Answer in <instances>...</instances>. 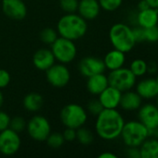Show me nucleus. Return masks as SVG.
<instances>
[{"label": "nucleus", "mask_w": 158, "mask_h": 158, "mask_svg": "<svg viewBox=\"0 0 158 158\" xmlns=\"http://www.w3.org/2000/svg\"><path fill=\"white\" fill-rule=\"evenodd\" d=\"M125 119L117 109H105L96 116L95 131L104 141H114L120 137Z\"/></svg>", "instance_id": "f257e3e1"}, {"label": "nucleus", "mask_w": 158, "mask_h": 158, "mask_svg": "<svg viewBox=\"0 0 158 158\" xmlns=\"http://www.w3.org/2000/svg\"><path fill=\"white\" fill-rule=\"evenodd\" d=\"M88 31L87 20L79 14L66 13L57 23V31L61 37L76 41L82 38Z\"/></svg>", "instance_id": "f03ea898"}, {"label": "nucleus", "mask_w": 158, "mask_h": 158, "mask_svg": "<svg viewBox=\"0 0 158 158\" xmlns=\"http://www.w3.org/2000/svg\"><path fill=\"white\" fill-rule=\"evenodd\" d=\"M109 40L115 49L124 53L130 52L136 44L132 28L125 23H115L111 27Z\"/></svg>", "instance_id": "7ed1b4c3"}, {"label": "nucleus", "mask_w": 158, "mask_h": 158, "mask_svg": "<svg viewBox=\"0 0 158 158\" xmlns=\"http://www.w3.org/2000/svg\"><path fill=\"white\" fill-rule=\"evenodd\" d=\"M120 137L127 147H140L149 138V130L140 120L125 122Z\"/></svg>", "instance_id": "20e7f679"}, {"label": "nucleus", "mask_w": 158, "mask_h": 158, "mask_svg": "<svg viewBox=\"0 0 158 158\" xmlns=\"http://www.w3.org/2000/svg\"><path fill=\"white\" fill-rule=\"evenodd\" d=\"M61 121L65 128L77 130L87 123L88 112L78 104H69L63 106L60 114Z\"/></svg>", "instance_id": "39448f33"}, {"label": "nucleus", "mask_w": 158, "mask_h": 158, "mask_svg": "<svg viewBox=\"0 0 158 158\" xmlns=\"http://www.w3.org/2000/svg\"><path fill=\"white\" fill-rule=\"evenodd\" d=\"M54 55L55 59L61 64H69L74 60L77 54V48L74 41L58 37L56 41L51 44L50 49Z\"/></svg>", "instance_id": "423d86ee"}, {"label": "nucleus", "mask_w": 158, "mask_h": 158, "mask_svg": "<svg viewBox=\"0 0 158 158\" xmlns=\"http://www.w3.org/2000/svg\"><path fill=\"white\" fill-rule=\"evenodd\" d=\"M108 77L109 85L118 89L124 93L129 90H132L137 83V77L128 68H120L115 70H111Z\"/></svg>", "instance_id": "0eeeda50"}, {"label": "nucleus", "mask_w": 158, "mask_h": 158, "mask_svg": "<svg viewBox=\"0 0 158 158\" xmlns=\"http://www.w3.org/2000/svg\"><path fill=\"white\" fill-rule=\"evenodd\" d=\"M28 135L36 142H45L51 132V126L47 118L35 115L26 123Z\"/></svg>", "instance_id": "6e6552de"}, {"label": "nucleus", "mask_w": 158, "mask_h": 158, "mask_svg": "<svg viewBox=\"0 0 158 158\" xmlns=\"http://www.w3.org/2000/svg\"><path fill=\"white\" fill-rule=\"evenodd\" d=\"M20 137L18 132L7 128L0 131V154L10 156L18 153L20 148Z\"/></svg>", "instance_id": "1a4fd4ad"}, {"label": "nucleus", "mask_w": 158, "mask_h": 158, "mask_svg": "<svg viewBox=\"0 0 158 158\" xmlns=\"http://www.w3.org/2000/svg\"><path fill=\"white\" fill-rule=\"evenodd\" d=\"M46 77L50 85L56 88H62L70 82L71 73L65 64L55 63L46 70Z\"/></svg>", "instance_id": "9d476101"}, {"label": "nucleus", "mask_w": 158, "mask_h": 158, "mask_svg": "<svg viewBox=\"0 0 158 158\" xmlns=\"http://www.w3.org/2000/svg\"><path fill=\"white\" fill-rule=\"evenodd\" d=\"M106 68L103 59L95 56H87L80 60L78 64V70L81 75L88 78L92 75L103 73Z\"/></svg>", "instance_id": "9b49d317"}, {"label": "nucleus", "mask_w": 158, "mask_h": 158, "mask_svg": "<svg viewBox=\"0 0 158 158\" xmlns=\"http://www.w3.org/2000/svg\"><path fill=\"white\" fill-rule=\"evenodd\" d=\"M139 120L150 131L158 126V107L156 105L148 103L142 105L138 109Z\"/></svg>", "instance_id": "f8f14e48"}, {"label": "nucleus", "mask_w": 158, "mask_h": 158, "mask_svg": "<svg viewBox=\"0 0 158 158\" xmlns=\"http://www.w3.org/2000/svg\"><path fill=\"white\" fill-rule=\"evenodd\" d=\"M2 10L7 18L16 20L23 19L27 14V7L22 0H3Z\"/></svg>", "instance_id": "ddd939ff"}, {"label": "nucleus", "mask_w": 158, "mask_h": 158, "mask_svg": "<svg viewBox=\"0 0 158 158\" xmlns=\"http://www.w3.org/2000/svg\"><path fill=\"white\" fill-rule=\"evenodd\" d=\"M99 101L105 109H117L120 105L122 92L109 85L99 95Z\"/></svg>", "instance_id": "4468645a"}, {"label": "nucleus", "mask_w": 158, "mask_h": 158, "mask_svg": "<svg viewBox=\"0 0 158 158\" xmlns=\"http://www.w3.org/2000/svg\"><path fill=\"white\" fill-rule=\"evenodd\" d=\"M101 6L98 0L78 1L77 12L86 20H93L100 15Z\"/></svg>", "instance_id": "2eb2a0df"}, {"label": "nucleus", "mask_w": 158, "mask_h": 158, "mask_svg": "<svg viewBox=\"0 0 158 158\" xmlns=\"http://www.w3.org/2000/svg\"><path fill=\"white\" fill-rule=\"evenodd\" d=\"M136 92L142 99L151 100L158 94V83L156 78H146L136 83Z\"/></svg>", "instance_id": "dca6fc26"}, {"label": "nucleus", "mask_w": 158, "mask_h": 158, "mask_svg": "<svg viewBox=\"0 0 158 158\" xmlns=\"http://www.w3.org/2000/svg\"><path fill=\"white\" fill-rule=\"evenodd\" d=\"M55 61L56 59L52 51L47 48H41L37 50L33 57L34 66L41 71H46L48 69L55 64Z\"/></svg>", "instance_id": "f3484780"}, {"label": "nucleus", "mask_w": 158, "mask_h": 158, "mask_svg": "<svg viewBox=\"0 0 158 158\" xmlns=\"http://www.w3.org/2000/svg\"><path fill=\"white\" fill-rule=\"evenodd\" d=\"M142 105V98L132 90L122 93L119 106L125 111H136Z\"/></svg>", "instance_id": "a211bd4d"}, {"label": "nucleus", "mask_w": 158, "mask_h": 158, "mask_svg": "<svg viewBox=\"0 0 158 158\" xmlns=\"http://www.w3.org/2000/svg\"><path fill=\"white\" fill-rule=\"evenodd\" d=\"M136 22L139 26L146 29L158 24L157 8L148 7L143 10H139L136 15Z\"/></svg>", "instance_id": "6ab92c4d"}, {"label": "nucleus", "mask_w": 158, "mask_h": 158, "mask_svg": "<svg viewBox=\"0 0 158 158\" xmlns=\"http://www.w3.org/2000/svg\"><path fill=\"white\" fill-rule=\"evenodd\" d=\"M109 86L108 77L103 73L92 75L88 78L87 89L89 94L93 95H99L105 88Z\"/></svg>", "instance_id": "aec40b11"}, {"label": "nucleus", "mask_w": 158, "mask_h": 158, "mask_svg": "<svg viewBox=\"0 0 158 158\" xmlns=\"http://www.w3.org/2000/svg\"><path fill=\"white\" fill-rule=\"evenodd\" d=\"M103 62L106 69H108L109 71L120 69L125 65L126 53L114 48L113 50L109 51L105 55L103 58Z\"/></svg>", "instance_id": "412c9836"}, {"label": "nucleus", "mask_w": 158, "mask_h": 158, "mask_svg": "<svg viewBox=\"0 0 158 158\" xmlns=\"http://www.w3.org/2000/svg\"><path fill=\"white\" fill-rule=\"evenodd\" d=\"M141 158H158V140L149 137L139 147Z\"/></svg>", "instance_id": "4be33fe9"}, {"label": "nucleus", "mask_w": 158, "mask_h": 158, "mask_svg": "<svg viewBox=\"0 0 158 158\" xmlns=\"http://www.w3.org/2000/svg\"><path fill=\"white\" fill-rule=\"evenodd\" d=\"M23 104V107L29 111V112H37L38 110L41 109L43 104H44V100L43 97L36 94V93H31L28 94L22 101Z\"/></svg>", "instance_id": "5701e85b"}, {"label": "nucleus", "mask_w": 158, "mask_h": 158, "mask_svg": "<svg viewBox=\"0 0 158 158\" xmlns=\"http://www.w3.org/2000/svg\"><path fill=\"white\" fill-rule=\"evenodd\" d=\"M76 140L82 145H89L94 141V134L90 130L83 126L76 130Z\"/></svg>", "instance_id": "b1692460"}, {"label": "nucleus", "mask_w": 158, "mask_h": 158, "mask_svg": "<svg viewBox=\"0 0 158 158\" xmlns=\"http://www.w3.org/2000/svg\"><path fill=\"white\" fill-rule=\"evenodd\" d=\"M147 66H148V63L145 60L137 58V59H134L130 63L129 69L137 78L142 77L147 73Z\"/></svg>", "instance_id": "393cba45"}, {"label": "nucleus", "mask_w": 158, "mask_h": 158, "mask_svg": "<svg viewBox=\"0 0 158 158\" xmlns=\"http://www.w3.org/2000/svg\"><path fill=\"white\" fill-rule=\"evenodd\" d=\"M58 35L59 34H58L57 30H54L52 28H46L41 31L40 39L44 44L51 45L56 41V39L59 37Z\"/></svg>", "instance_id": "a878e982"}, {"label": "nucleus", "mask_w": 158, "mask_h": 158, "mask_svg": "<svg viewBox=\"0 0 158 158\" xmlns=\"http://www.w3.org/2000/svg\"><path fill=\"white\" fill-rule=\"evenodd\" d=\"M46 142H47V144L49 147L57 149V148H60L61 146H62L65 141H64V138L62 136V133L50 132V134L47 138Z\"/></svg>", "instance_id": "bb28decb"}, {"label": "nucleus", "mask_w": 158, "mask_h": 158, "mask_svg": "<svg viewBox=\"0 0 158 158\" xmlns=\"http://www.w3.org/2000/svg\"><path fill=\"white\" fill-rule=\"evenodd\" d=\"M101 6V8L108 11L113 12L118 9L123 3V0H98Z\"/></svg>", "instance_id": "cd10ccee"}, {"label": "nucleus", "mask_w": 158, "mask_h": 158, "mask_svg": "<svg viewBox=\"0 0 158 158\" xmlns=\"http://www.w3.org/2000/svg\"><path fill=\"white\" fill-rule=\"evenodd\" d=\"M26 121L23 118L21 117H15L13 118L10 119V123H9V128L13 131H15L16 132L20 133L21 131H23L26 129Z\"/></svg>", "instance_id": "c85d7f7f"}, {"label": "nucleus", "mask_w": 158, "mask_h": 158, "mask_svg": "<svg viewBox=\"0 0 158 158\" xmlns=\"http://www.w3.org/2000/svg\"><path fill=\"white\" fill-rule=\"evenodd\" d=\"M60 6L65 13H74L77 11L78 0H60Z\"/></svg>", "instance_id": "c756f323"}, {"label": "nucleus", "mask_w": 158, "mask_h": 158, "mask_svg": "<svg viewBox=\"0 0 158 158\" xmlns=\"http://www.w3.org/2000/svg\"><path fill=\"white\" fill-rule=\"evenodd\" d=\"M102 109H103V107H102L101 102L99 101V99L91 100L87 106V112L92 116H98L102 112Z\"/></svg>", "instance_id": "7c9ffc66"}, {"label": "nucleus", "mask_w": 158, "mask_h": 158, "mask_svg": "<svg viewBox=\"0 0 158 158\" xmlns=\"http://www.w3.org/2000/svg\"><path fill=\"white\" fill-rule=\"evenodd\" d=\"M145 31V41L149 43L158 42V26H153L144 29Z\"/></svg>", "instance_id": "2f4dec72"}, {"label": "nucleus", "mask_w": 158, "mask_h": 158, "mask_svg": "<svg viewBox=\"0 0 158 158\" xmlns=\"http://www.w3.org/2000/svg\"><path fill=\"white\" fill-rule=\"evenodd\" d=\"M132 33H133V37L134 40L137 43H142L145 42V31H144V28L141 27V26H137L135 28L132 29Z\"/></svg>", "instance_id": "473e14b6"}, {"label": "nucleus", "mask_w": 158, "mask_h": 158, "mask_svg": "<svg viewBox=\"0 0 158 158\" xmlns=\"http://www.w3.org/2000/svg\"><path fill=\"white\" fill-rule=\"evenodd\" d=\"M10 117L5 111L0 110V131L9 128L10 123Z\"/></svg>", "instance_id": "72a5a7b5"}, {"label": "nucleus", "mask_w": 158, "mask_h": 158, "mask_svg": "<svg viewBox=\"0 0 158 158\" xmlns=\"http://www.w3.org/2000/svg\"><path fill=\"white\" fill-rule=\"evenodd\" d=\"M10 82V74L6 69H0V89L6 88Z\"/></svg>", "instance_id": "f704fd0d"}, {"label": "nucleus", "mask_w": 158, "mask_h": 158, "mask_svg": "<svg viewBox=\"0 0 158 158\" xmlns=\"http://www.w3.org/2000/svg\"><path fill=\"white\" fill-rule=\"evenodd\" d=\"M62 136L65 142H74V140H76V130L66 128L62 133Z\"/></svg>", "instance_id": "c9c22d12"}, {"label": "nucleus", "mask_w": 158, "mask_h": 158, "mask_svg": "<svg viewBox=\"0 0 158 158\" xmlns=\"http://www.w3.org/2000/svg\"><path fill=\"white\" fill-rule=\"evenodd\" d=\"M127 156L129 158H141V153L139 147H128Z\"/></svg>", "instance_id": "e433bc0d"}, {"label": "nucleus", "mask_w": 158, "mask_h": 158, "mask_svg": "<svg viewBox=\"0 0 158 158\" xmlns=\"http://www.w3.org/2000/svg\"><path fill=\"white\" fill-rule=\"evenodd\" d=\"M157 65L156 62H150L148 63V66H147V73L149 74H156L157 72Z\"/></svg>", "instance_id": "4c0bfd02"}, {"label": "nucleus", "mask_w": 158, "mask_h": 158, "mask_svg": "<svg viewBox=\"0 0 158 158\" xmlns=\"http://www.w3.org/2000/svg\"><path fill=\"white\" fill-rule=\"evenodd\" d=\"M99 158H117V156L112 152H103L99 155Z\"/></svg>", "instance_id": "58836bf2"}, {"label": "nucleus", "mask_w": 158, "mask_h": 158, "mask_svg": "<svg viewBox=\"0 0 158 158\" xmlns=\"http://www.w3.org/2000/svg\"><path fill=\"white\" fill-rule=\"evenodd\" d=\"M148 7H151V6L148 5V3L145 0H141L138 4V9L139 10H143V9H146Z\"/></svg>", "instance_id": "ea45409f"}, {"label": "nucleus", "mask_w": 158, "mask_h": 158, "mask_svg": "<svg viewBox=\"0 0 158 158\" xmlns=\"http://www.w3.org/2000/svg\"><path fill=\"white\" fill-rule=\"evenodd\" d=\"M149 137L158 140V126L149 131Z\"/></svg>", "instance_id": "a19ab883"}, {"label": "nucleus", "mask_w": 158, "mask_h": 158, "mask_svg": "<svg viewBox=\"0 0 158 158\" xmlns=\"http://www.w3.org/2000/svg\"><path fill=\"white\" fill-rule=\"evenodd\" d=\"M151 7L158 8V0H145Z\"/></svg>", "instance_id": "79ce46f5"}, {"label": "nucleus", "mask_w": 158, "mask_h": 158, "mask_svg": "<svg viewBox=\"0 0 158 158\" xmlns=\"http://www.w3.org/2000/svg\"><path fill=\"white\" fill-rule=\"evenodd\" d=\"M3 103H4V95H3V93L1 92V89H0V108L3 106Z\"/></svg>", "instance_id": "37998d69"}, {"label": "nucleus", "mask_w": 158, "mask_h": 158, "mask_svg": "<svg viewBox=\"0 0 158 158\" xmlns=\"http://www.w3.org/2000/svg\"><path fill=\"white\" fill-rule=\"evenodd\" d=\"M156 106H157V107H158V94H157V95H156Z\"/></svg>", "instance_id": "c03bdc74"}, {"label": "nucleus", "mask_w": 158, "mask_h": 158, "mask_svg": "<svg viewBox=\"0 0 158 158\" xmlns=\"http://www.w3.org/2000/svg\"><path fill=\"white\" fill-rule=\"evenodd\" d=\"M156 82H157V83H158V75H157V77L156 78Z\"/></svg>", "instance_id": "a18cd8bd"}, {"label": "nucleus", "mask_w": 158, "mask_h": 158, "mask_svg": "<svg viewBox=\"0 0 158 158\" xmlns=\"http://www.w3.org/2000/svg\"><path fill=\"white\" fill-rule=\"evenodd\" d=\"M157 10H158V8H157Z\"/></svg>", "instance_id": "49530a36"}]
</instances>
